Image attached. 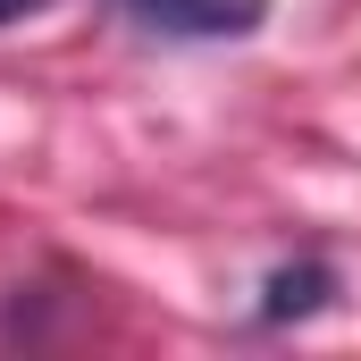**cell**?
I'll list each match as a JSON object with an SVG mask.
<instances>
[{
	"mask_svg": "<svg viewBox=\"0 0 361 361\" xmlns=\"http://www.w3.org/2000/svg\"><path fill=\"white\" fill-rule=\"evenodd\" d=\"M143 34L160 42H235V34H261L269 0H118Z\"/></svg>",
	"mask_w": 361,
	"mask_h": 361,
	"instance_id": "cell-1",
	"label": "cell"
},
{
	"mask_svg": "<svg viewBox=\"0 0 361 361\" xmlns=\"http://www.w3.org/2000/svg\"><path fill=\"white\" fill-rule=\"evenodd\" d=\"M328 294H336V269H328L319 252L286 261V269L261 277V328H286V319H311V311H328Z\"/></svg>",
	"mask_w": 361,
	"mask_h": 361,
	"instance_id": "cell-2",
	"label": "cell"
},
{
	"mask_svg": "<svg viewBox=\"0 0 361 361\" xmlns=\"http://www.w3.org/2000/svg\"><path fill=\"white\" fill-rule=\"evenodd\" d=\"M25 8H34V0H0V25H8V17H25Z\"/></svg>",
	"mask_w": 361,
	"mask_h": 361,
	"instance_id": "cell-3",
	"label": "cell"
}]
</instances>
